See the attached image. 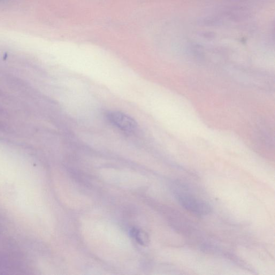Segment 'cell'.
<instances>
[{"mask_svg":"<svg viewBox=\"0 0 275 275\" xmlns=\"http://www.w3.org/2000/svg\"><path fill=\"white\" fill-rule=\"evenodd\" d=\"M175 197L183 208L196 215H208L212 211L211 206L208 203L192 195L180 193L177 194Z\"/></svg>","mask_w":275,"mask_h":275,"instance_id":"1","label":"cell"},{"mask_svg":"<svg viewBox=\"0 0 275 275\" xmlns=\"http://www.w3.org/2000/svg\"><path fill=\"white\" fill-rule=\"evenodd\" d=\"M106 118L112 125L126 133L134 132L138 127L136 121L123 112L109 111Z\"/></svg>","mask_w":275,"mask_h":275,"instance_id":"2","label":"cell"},{"mask_svg":"<svg viewBox=\"0 0 275 275\" xmlns=\"http://www.w3.org/2000/svg\"><path fill=\"white\" fill-rule=\"evenodd\" d=\"M130 233L132 237L141 245H146L148 243L149 238L146 233L136 228H133Z\"/></svg>","mask_w":275,"mask_h":275,"instance_id":"3","label":"cell"}]
</instances>
